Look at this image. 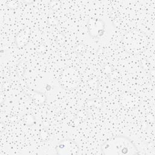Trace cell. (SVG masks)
Listing matches in <instances>:
<instances>
[{
	"mask_svg": "<svg viewBox=\"0 0 155 155\" xmlns=\"http://www.w3.org/2000/svg\"><path fill=\"white\" fill-rule=\"evenodd\" d=\"M58 154H76L79 151L78 145L71 139H65L59 142L56 146Z\"/></svg>",
	"mask_w": 155,
	"mask_h": 155,
	"instance_id": "2",
	"label": "cell"
},
{
	"mask_svg": "<svg viewBox=\"0 0 155 155\" xmlns=\"http://www.w3.org/2000/svg\"><path fill=\"white\" fill-rule=\"evenodd\" d=\"M101 151L105 155H131L139 153L130 138L120 135L106 140L101 145Z\"/></svg>",
	"mask_w": 155,
	"mask_h": 155,
	"instance_id": "1",
	"label": "cell"
}]
</instances>
